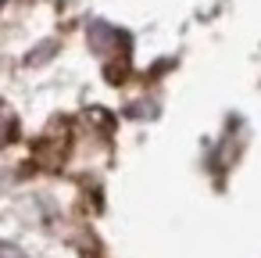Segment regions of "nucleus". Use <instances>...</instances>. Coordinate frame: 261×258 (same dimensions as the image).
Segmentation results:
<instances>
[{"instance_id":"obj_1","label":"nucleus","mask_w":261,"mask_h":258,"mask_svg":"<svg viewBox=\"0 0 261 258\" xmlns=\"http://www.w3.org/2000/svg\"><path fill=\"white\" fill-rule=\"evenodd\" d=\"M0 258H25L18 247H11V244H0Z\"/></svg>"}]
</instances>
